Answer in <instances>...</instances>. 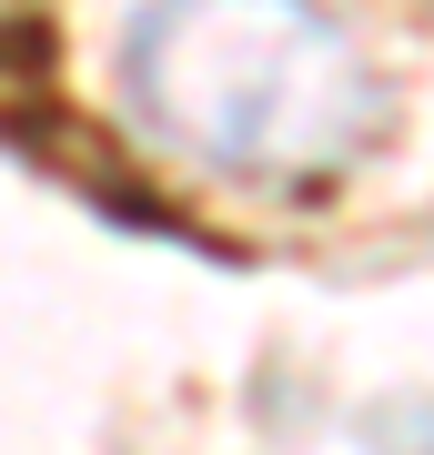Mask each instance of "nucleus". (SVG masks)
Wrapping results in <instances>:
<instances>
[{
    "label": "nucleus",
    "mask_w": 434,
    "mask_h": 455,
    "mask_svg": "<svg viewBox=\"0 0 434 455\" xmlns=\"http://www.w3.org/2000/svg\"><path fill=\"white\" fill-rule=\"evenodd\" d=\"M131 101L233 182H334L384 122V82L323 0H142Z\"/></svg>",
    "instance_id": "nucleus-1"
}]
</instances>
